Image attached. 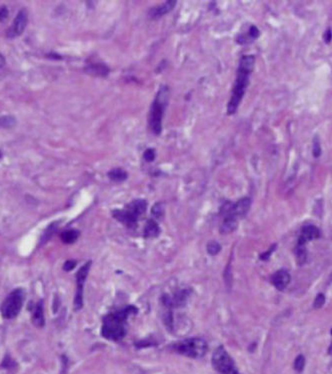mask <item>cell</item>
<instances>
[{"label":"cell","instance_id":"obj_22","mask_svg":"<svg viewBox=\"0 0 332 374\" xmlns=\"http://www.w3.org/2000/svg\"><path fill=\"white\" fill-rule=\"evenodd\" d=\"M15 123V118L12 116H0V128L13 127Z\"/></svg>","mask_w":332,"mask_h":374},{"label":"cell","instance_id":"obj_24","mask_svg":"<svg viewBox=\"0 0 332 374\" xmlns=\"http://www.w3.org/2000/svg\"><path fill=\"white\" fill-rule=\"evenodd\" d=\"M221 249L220 244L217 241H210L207 244V251L210 255H216Z\"/></svg>","mask_w":332,"mask_h":374},{"label":"cell","instance_id":"obj_31","mask_svg":"<svg viewBox=\"0 0 332 374\" xmlns=\"http://www.w3.org/2000/svg\"><path fill=\"white\" fill-rule=\"evenodd\" d=\"M8 16V9L6 6H1L0 7V22L4 21Z\"/></svg>","mask_w":332,"mask_h":374},{"label":"cell","instance_id":"obj_9","mask_svg":"<svg viewBox=\"0 0 332 374\" xmlns=\"http://www.w3.org/2000/svg\"><path fill=\"white\" fill-rule=\"evenodd\" d=\"M251 206V200L248 197H244L238 200L233 204H229L228 206L223 207V214L224 215H231L236 219H239L247 214Z\"/></svg>","mask_w":332,"mask_h":374},{"label":"cell","instance_id":"obj_32","mask_svg":"<svg viewBox=\"0 0 332 374\" xmlns=\"http://www.w3.org/2000/svg\"><path fill=\"white\" fill-rule=\"evenodd\" d=\"M323 39H324V42L325 43H329L332 39V31L330 28H327L324 32V35H323Z\"/></svg>","mask_w":332,"mask_h":374},{"label":"cell","instance_id":"obj_21","mask_svg":"<svg viewBox=\"0 0 332 374\" xmlns=\"http://www.w3.org/2000/svg\"><path fill=\"white\" fill-rule=\"evenodd\" d=\"M295 254H296V259H297V262L299 263V265L303 264L306 260V249H305V246H301V245H297L296 248H295Z\"/></svg>","mask_w":332,"mask_h":374},{"label":"cell","instance_id":"obj_4","mask_svg":"<svg viewBox=\"0 0 332 374\" xmlns=\"http://www.w3.org/2000/svg\"><path fill=\"white\" fill-rule=\"evenodd\" d=\"M147 208V203L143 199H136L129 203L125 209L122 210H114L113 216L118 221L123 224L134 227L138 221V219L142 216Z\"/></svg>","mask_w":332,"mask_h":374},{"label":"cell","instance_id":"obj_3","mask_svg":"<svg viewBox=\"0 0 332 374\" xmlns=\"http://www.w3.org/2000/svg\"><path fill=\"white\" fill-rule=\"evenodd\" d=\"M169 99V89L163 85L157 92L152 103L149 114V126L155 135H159L162 131V119Z\"/></svg>","mask_w":332,"mask_h":374},{"label":"cell","instance_id":"obj_17","mask_svg":"<svg viewBox=\"0 0 332 374\" xmlns=\"http://www.w3.org/2000/svg\"><path fill=\"white\" fill-rule=\"evenodd\" d=\"M160 232V228L159 225L157 224L154 220L150 219L147 221L145 227H144V236L146 238H153L159 235Z\"/></svg>","mask_w":332,"mask_h":374},{"label":"cell","instance_id":"obj_8","mask_svg":"<svg viewBox=\"0 0 332 374\" xmlns=\"http://www.w3.org/2000/svg\"><path fill=\"white\" fill-rule=\"evenodd\" d=\"M91 266V262H87L83 266H81L78 272L76 273V282H77V290L74 298V308L75 310H79L83 306V287L84 282L86 280L87 275H88L89 269Z\"/></svg>","mask_w":332,"mask_h":374},{"label":"cell","instance_id":"obj_29","mask_svg":"<svg viewBox=\"0 0 332 374\" xmlns=\"http://www.w3.org/2000/svg\"><path fill=\"white\" fill-rule=\"evenodd\" d=\"M259 34L260 33H259L258 28L256 26H254V25H251L250 28H249V31H248V35H249V37L251 38V40H254L257 37H259Z\"/></svg>","mask_w":332,"mask_h":374},{"label":"cell","instance_id":"obj_5","mask_svg":"<svg viewBox=\"0 0 332 374\" xmlns=\"http://www.w3.org/2000/svg\"><path fill=\"white\" fill-rule=\"evenodd\" d=\"M173 349L177 353L190 358H201L207 351V343L202 338L193 337L174 344Z\"/></svg>","mask_w":332,"mask_h":374},{"label":"cell","instance_id":"obj_6","mask_svg":"<svg viewBox=\"0 0 332 374\" xmlns=\"http://www.w3.org/2000/svg\"><path fill=\"white\" fill-rule=\"evenodd\" d=\"M25 293L21 288L13 290L3 301L0 307V312L4 319H13L22 309Z\"/></svg>","mask_w":332,"mask_h":374},{"label":"cell","instance_id":"obj_33","mask_svg":"<svg viewBox=\"0 0 332 374\" xmlns=\"http://www.w3.org/2000/svg\"><path fill=\"white\" fill-rule=\"evenodd\" d=\"M2 367H5V368H10V367H13L14 366V362L12 361V359L9 357V356L7 355L5 359L3 360L2 364H1Z\"/></svg>","mask_w":332,"mask_h":374},{"label":"cell","instance_id":"obj_14","mask_svg":"<svg viewBox=\"0 0 332 374\" xmlns=\"http://www.w3.org/2000/svg\"><path fill=\"white\" fill-rule=\"evenodd\" d=\"M176 1H166L161 5L153 8L150 12V16L152 18H159V17L170 12L174 7H175Z\"/></svg>","mask_w":332,"mask_h":374},{"label":"cell","instance_id":"obj_30","mask_svg":"<svg viewBox=\"0 0 332 374\" xmlns=\"http://www.w3.org/2000/svg\"><path fill=\"white\" fill-rule=\"evenodd\" d=\"M76 266V261L75 260H67L63 264V270L64 271H70L72 270L74 267Z\"/></svg>","mask_w":332,"mask_h":374},{"label":"cell","instance_id":"obj_1","mask_svg":"<svg viewBox=\"0 0 332 374\" xmlns=\"http://www.w3.org/2000/svg\"><path fill=\"white\" fill-rule=\"evenodd\" d=\"M254 64L255 58L253 55H245L240 59L232 95L228 105H227V113L229 115L236 112L244 94H245V90L249 82V75L254 69Z\"/></svg>","mask_w":332,"mask_h":374},{"label":"cell","instance_id":"obj_2","mask_svg":"<svg viewBox=\"0 0 332 374\" xmlns=\"http://www.w3.org/2000/svg\"><path fill=\"white\" fill-rule=\"evenodd\" d=\"M136 311L137 308L130 305L124 309L106 315L103 319L101 335L108 340H121L126 333L124 327L125 320L131 313H135Z\"/></svg>","mask_w":332,"mask_h":374},{"label":"cell","instance_id":"obj_16","mask_svg":"<svg viewBox=\"0 0 332 374\" xmlns=\"http://www.w3.org/2000/svg\"><path fill=\"white\" fill-rule=\"evenodd\" d=\"M85 71L94 76H106L109 72V69L106 65L102 63H95L87 66L85 68Z\"/></svg>","mask_w":332,"mask_h":374},{"label":"cell","instance_id":"obj_25","mask_svg":"<svg viewBox=\"0 0 332 374\" xmlns=\"http://www.w3.org/2000/svg\"><path fill=\"white\" fill-rule=\"evenodd\" d=\"M152 214L156 218H161L164 214V206L162 203H156L152 208Z\"/></svg>","mask_w":332,"mask_h":374},{"label":"cell","instance_id":"obj_20","mask_svg":"<svg viewBox=\"0 0 332 374\" xmlns=\"http://www.w3.org/2000/svg\"><path fill=\"white\" fill-rule=\"evenodd\" d=\"M56 229H57V223H52V224H50V225L47 227V229L44 231L43 235L41 236L40 244H43V243L47 242V241L50 239V237L52 236V234H53V233L55 232Z\"/></svg>","mask_w":332,"mask_h":374},{"label":"cell","instance_id":"obj_12","mask_svg":"<svg viewBox=\"0 0 332 374\" xmlns=\"http://www.w3.org/2000/svg\"><path fill=\"white\" fill-rule=\"evenodd\" d=\"M291 281V276L289 274V272L287 270H284V269H280L276 271L272 276H271V282L273 285L275 286L276 289L278 290H284L287 286L288 284L290 283Z\"/></svg>","mask_w":332,"mask_h":374},{"label":"cell","instance_id":"obj_13","mask_svg":"<svg viewBox=\"0 0 332 374\" xmlns=\"http://www.w3.org/2000/svg\"><path fill=\"white\" fill-rule=\"evenodd\" d=\"M32 323L36 327H43L45 325L44 318V309H43V300H39L32 314Z\"/></svg>","mask_w":332,"mask_h":374},{"label":"cell","instance_id":"obj_19","mask_svg":"<svg viewBox=\"0 0 332 374\" xmlns=\"http://www.w3.org/2000/svg\"><path fill=\"white\" fill-rule=\"evenodd\" d=\"M108 177L113 181L121 182V181H124L126 179V178H127V173L124 170H122L120 168H116V169L111 170L108 173Z\"/></svg>","mask_w":332,"mask_h":374},{"label":"cell","instance_id":"obj_35","mask_svg":"<svg viewBox=\"0 0 332 374\" xmlns=\"http://www.w3.org/2000/svg\"><path fill=\"white\" fill-rule=\"evenodd\" d=\"M4 64H5V59H4V57L2 56L1 53H0V68H1Z\"/></svg>","mask_w":332,"mask_h":374},{"label":"cell","instance_id":"obj_23","mask_svg":"<svg viewBox=\"0 0 332 374\" xmlns=\"http://www.w3.org/2000/svg\"><path fill=\"white\" fill-rule=\"evenodd\" d=\"M294 369L297 371V372H301L303 369H304V366H305V357L302 355V354H299L297 357L295 358L294 360Z\"/></svg>","mask_w":332,"mask_h":374},{"label":"cell","instance_id":"obj_27","mask_svg":"<svg viewBox=\"0 0 332 374\" xmlns=\"http://www.w3.org/2000/svg\"><path fill=\"white\" fill-rule=\"evenodd\" d=\"M324 303H325V296H324V294L319 293L316 295L315 299H314L313 306L315 309H319L324 305Z\"/></svg>","mask_w":332,"mask_h":374},{"label":"cell","instance_id":"obj_28","mask_svg":"<svg viewBox=\"0 0 332 374\" xmlns=\"http://www.w3.org/2000/svg\"><path fill=\"white\" fill-rule=\"evenodd\" d=\"M143 157H144V159L146 160V161L147 162H151V161H153V160H154V158H155V151H154V149H147L145 152H144V154H143Z\"/></svg>","mask_w":332,"mask_h":374},{"label":"cell","instance_id":"obj_34","mask_svg":"<svg viewBox=\"0 0 332 374\" xmlns=\"http://www.w3.org/2000/svg\"><path fill=\"white\" fill-rule=\"evenodd\" d=\"M274 247H275V245H273V246L271 247V249H268L267 252H265V253H263V254H261V255H260V259H262V260H267V259L269 258V256L271 255L272 251L275 249Z\"/></svg>","mask_w":332,"mask_h":374},{"label":"cell","instance_id":"obj_37","mask_svg":"<svg viewBox=\"0 0 332 374\" xmlns=\"http://www.w3.org/2000/svg\"><path fill=\"white\" fill-rule=\"evenodd\" d=\"M330 334L332 335V328H331V330H330Z\"/></svg>","mask_w":332,"mask_h":374},{"label":"cell","instance_id":"obj_18","mask_svg":"<svg viewBox=\"0 0 332 374\" xmlns=\"http://www.w3.org/2000/svg\"><path fill=\"white\" fill-rule=\"evenodd\" d=\"M79 237V231L75 229H69L65 230L61 234V240L66 244H72L74 243Z\"/></svg>","mask_w":332,"mask_h":374},{"label":"cell","instance_id":"obj_15","mask_svg":"<svg viewBox=\"0 0 332 374\" xmlns=\"http://www.w3.org/2000/svg\"><path fill=\"white\" fill-rule=\"evenodd\" d=\"M237 220L238 219H236L231 215H228V214L224 215V219L220 226V233L222 234L231 233L232 231H234L237 228V225H238Z\"/></svg>","mask_w":332,"mask_h":374},{"label":"cell","instance_id":"obj_38","mask_svg":"<svg viewBox=\"0 0 332 374\" xmlns=\"http://www.w3.org/2000/svg\"><path fill=\"white\" fill-rule=\"evenodd\" d=\"M0 158H1V152H0Z\"/></svg>","mask_w":332,"mask_h":374},{"label":"cell","instance_id":"obj_26","mask_svg":"<svg viewBox=\"0 0 332 374\" xmlns=\"http://www.w3.org/2000/svg\"><path fill=\"white\" fill-rule=\"evenodd\" d=\"M312 151H313L314 157H319L321 154V146H320V142H319V139L317 136L314 137Z\"/></svg>","mask_w":332,"mask_h":374},{"label":"cell","instance_id":"obj_7","mask_svg":"<svg viewBox=\"0 0 332 374\" xmlns=\"http://www.w3.org/2000/svg\"><path fill=\"white\" fill-rule=\"evenodd\" d=\"M212 365L219 374H239L234 361L223 346L217 347L214 351Z\"/></svg>","mask_w":332,"mask_h":374},{"label":"cell","instance_id":"obj_11","mask_svg":"<svg viewBox=\"0 0 332 374\" xmlns=\"http://www.w3.org/2000/svg\"><path fill=\"white\" fill-rule=\"evenodd\" d=\"M320 237V230L312 224H308L302 227L300 235L298 237V243L297 245H301L305 246V244L308 241L317 239Z\"/></svg>","mask_w":332,"mask_h":374},{"label":"cell","instance_id":"obj_10","mask_svg":"<svg viewBox=\"0 0 332 374\" xmlns=\"http://www.w3.org/2000/svg\"><path fill=\"white\" fill-rule=\"evenodd\" d=\"M27 21H28L27 11L25 9H21L18 13H17L15 19L13 20L11 26L9 27L7 31V36L12 39L21 35L27 26Z\"/></svg>","mask_w":332,"mask_h":374},{"label":"cell","instance_id":"obj_36","mask_svg":"<svg viewBox=\"0 0 332 374\" xmlns=\"http://www.w3.org/2000/svg\"><path fill=\"white\" fill-rule=\"evenodd\" d=\"M328 353H329L330 355H332V343L330 344V346H329V348H328Z\"/></svg>","mask_w":332,"mask_h":374}]
</instances>
